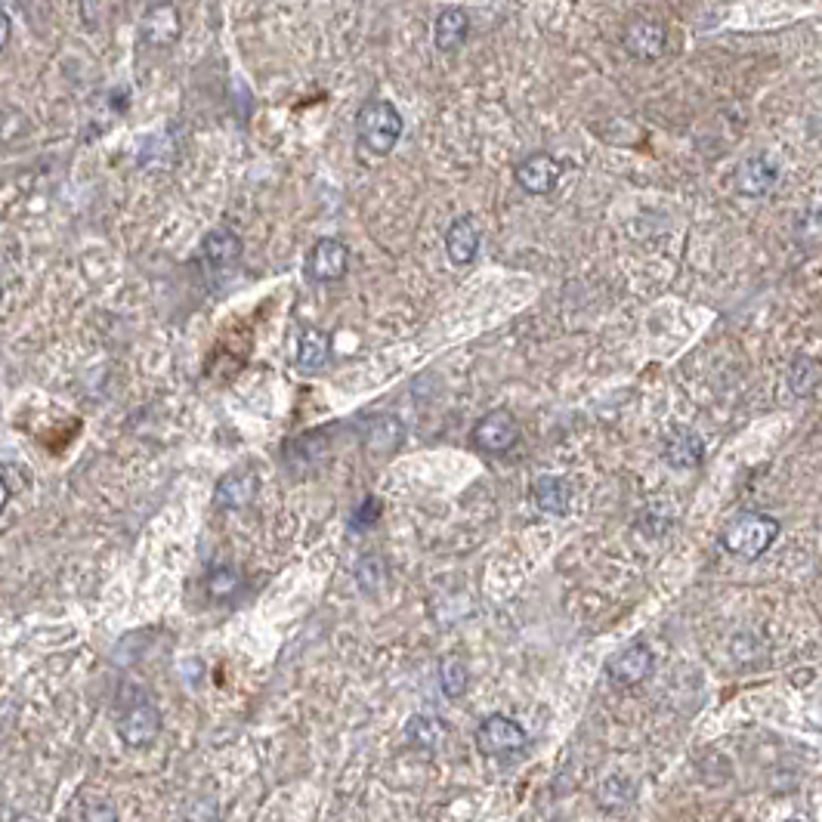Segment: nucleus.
Segmentation results:
<instances>
[{"label":"nucleus","mask_w":822,"mask_h":822,"mask_svg":"<svg viewBox=\"0 0 822 822\" xmlns=\"http://www.w3.org/2000/svg\"><path fill=\"white\" fill-rule=\"evenodd\" d=\"M403 111L386 99H368L356 115V143L368 155L384 158L403 140Z\"/></svg>","instance_id":"f257e3e1"},{"label":"nucleus","mask_w":822,"mask_h":822,"mask_svg":"<svg viewBox=\"0 0 822 822\" xmlns=\"http://www.w3.org/2000/svg\"><path fill=\"white\" fill-rule=\"evenodd\" d=\"M779 538V520L767 513H739L724 526L720 545L739 560H758Z\"/></svg>","instance_id":"f03ea898"},{"label":"nucleus","mask_w":822,"mask_h":822,"mask_svg":"<svg viewBox=\"0 0 822 822\" xmlns=\"http://www.w3.org/2000/svg\"><path fill=\"white\" fill-rule=\"evenodd\" d=\"M162 732V714L155 708V702L143 695L140 690H128L124 699V712L118 714V736L130 749H143L148 742H155Z\"/></svg>","instance_id":"7ed1b4c3"},{"label":"nucleus","mask_w":822,"mask_h":822,"mask_svg":"<svg viewBox=\"0 0 822 822\" xmlns=\"http://www.w3.org/2000/svg\"><path fill=\"white\" fill-rule=\"evenodd\" d=\"M529 746V732L508 714H492L476 727V749L486 758H513Z\"/></svg>","instance_id":"20e7f679"},{"label":"nucleus","mask_w":822,"mask_h":822,"mask_svg":"<svg viewBox=\"0 0 822 822\" xmlns=\"http://www.w3.org/2000/svg\"><path fill=\"white\" fill-rule=\"evenodd\" d=\"M470 439H474L476 449L486 452V455H504V452H511L513 445H516V439H520V424H516V418H513L508 408H495V412L476 420L474 430H470Z\"/></svg>","instance_id":"39448f33"},{"label":"nucleus","mask_w":822,"mask_h":822,"mask_svg":"<svg viewBox=\"0 0 822 822\" xmlns=\"http://www.w3.org/2000/svg\"><path fill=\"white\" fill-rule=\"evenodd\" d=\"M349 270V251L341 238H319L307 254V278L329 285V282H341Z\"/></svg>","instance_id":"423d86ee"},{"label":"nucleus","mask_w":822,"mask_h":822,"mask_svg":"<svg viewBox=\"0 0 822 822\" xmlns=\"http://www.w3.org/2000/svg\"><path fill=\"white\" fill-rule=\"evenodd\" d=\"M621 44H624L628 56L653 62V59H662L668 50V32L658 19H631L621 32Z\"/></svg>","instance_id":"0eeeda50"},{"label":"nucleus","mask_w":822,"mask_h":822,"mask_svg":"<svg viewBox=\"0 0 822 822\" xmlns=\"http://www.w3.org/2000/svg\"><path fill=\"white\" fill-rule=\"evenodd\" d=\"M653 665H656L653 650L646 643H631V646H624L621 653H616L606 662V677L616 687H634V683L653 675Z\"/></svg>","instance_id":"6e6552de"},{"label":"nucleus","mask_w":822,"mask_h":822,"mask_svg":"<svg viewBox=\"0 0 822 822\" xmlns=\"http://www.w3.org/2000/svg\"><path fill=\"white\" fill-rule=\"evenodd\" d=\"M516 183L523 192H529V195H548L557 189L560 183V177H563V165L548 155V152H535L529 158H523L520 165H516Z\"/></svg>","instance_id":"1a4fd4ad"},{"label":"nucleus","mask_w":822,"mask_h":822,"mask_svg":"<svg viewBox=\"0 0 822 822\" xmlns=\"http://www.w3.org/2000/svg\"><path fill=\"white\" fill-rule=\"evenodd\" d=\"M143 40L148 47H170L180 40V32H183V19H180V10L170 3V0H162L155 7H148L146 16H143Z\"/></svg>","instance_id":"9d476101"},{"label":"nucleus","mask_w":822,"mask_h":822,"mask_svg":"<svg viewBox=\"0 0 822 822\" xmlns=\"http://www.w3.org/2000/svg\"><path fill=\"white\" fill-rule=\"evenodd\" d=\"M662 457L668 467L675 470H695L702 461H705V442L702 437L690 430V427H675L668 437H665V445H662Z\"/></svg>","instance_id":"9b49d317"},{"label":"nucleus","mask_w":822,"mask_h":822,"mask_svg":"<svg viewBox=\"0 0 822 822\" xmlns=\"http://www.w3.org/2000/svg\"><path fill=\"white\" fill-rule=\"evenodd\" d=\"M779 183V167L767 155H754L746 158L742 165L736 167V192L749 195V199H761L767 195L773 186Z\"/></svg>","instance_id":"f8f14e48"},{"label":"nucleus","mask_w":822,"mask_h":822,"mask_svg":"<svg viewBox=\"0 0 822 822\" xmlns=\"http://www.w3.org/2000/svg\"><path fill=\"white\" fill-rule=\"evenodd\" d=\"M260 492V479L254 470H233L217 483L214 489V501L223 511H245Z\"/></svg>","instance_id":"ddd939ff"},{"label":"nucleus","mask_w":822,"mask_h":822,"mask_svg":"<svg viewBox=\"0 0 822 822\" xmlns=\"http://www.w3.org/2000/svg\"><path fill=\"white\" fill-rule=\"evenodd\" d=\"M238 257H241V238H238L233 229L219 226V229H211V233L204 236L202 263L211 273H226V270H233L238 263Z\"/></svg>","instance_id":"4468645a"},{"label":"nucleus","mask_w":822,"mask_h":822,"mask_svg":"<svg viewBox=\"0 0 822 822\" xmlns=\"http://www.w3.org/2000/svg\"><path fill=\"white\" fill-rule=\"evenodd\" d=\"M479 226H476L474 217H457L452 219V226L445 229V254L455 266H467L474 263L476 254H479Z\"/></svg>","instance_id":"2eb2a0df"},{"label":"nucleus","mask_w":822,"mask_h":822,"mask_svg":"<svg viewBox=\"0 0 822 822\" xmlns=\"http://www.w3.org/2000/svg\"><path fill=\"white\" fill-rule=\"evenodd\" d=\"M470 35V19L464 10L457 7H449L442 10L433 22V44H437L439 53H455L464 47V40Z\"/></svg>","instance_id":"dca6fc26"},{"label":"nucleus","mask_w":822,"mask_h":822,"mask_svg":"<svg viewBox=\"0 0 822 822\" xmlns=\"http://www.w3.org/2000/svg\"><path fill=\"white\" fill-rule=\"evenodd\" d=\"M532 504L538 511L553 513V516H567L569 504H572V489L560 476H538L532 483Z\"/></svg>","instance_id":"f3484780"},{"label":"nucleus","mask_w":822,"mask_h":822,"mask_svg":"<svg viewBox=\"0 0 822 822\" xmlns=\"http://www.w3.org/2000/svg\"><path fill=\"white\" fill-rule=\"evenodd\" d=\"M329 356H331V337L325 334V331H315V329L300 331L294 366L300 368L303 374H315V371H322V368L329 366Z\"/></svg>","instance_id":"a211bd4d"},{"label":"nucleus","mask_w":822,"mask_h":822,"mask_svg":"<svg viewBox=\"0 0 822 822\" xmlns=\"http://www.w3.org/2000/svg\"><path fill=\"white\" fill-rule=\"evenodd\" d=\"M368 437L366 445L371 452H378V455H386V452H393V449H400V442L405 437V427L403 420L390 418V415H374V418H368Z\"/></svg>","instance_id":"6ab92c4d"},{"label":"nucleus","mask_w":822,"mask_h":822,"mask_svg":"<svg viewBox=\"0 0 822 822\" xmlns=\"http://www.w3.org/2000/svg\"><path fill=\"white\" fill-rule=\"evenodd\" d=\"M445 732H449V724L433 717V714H415V717H408V724H405V739H408L412 746L427 751L437 749L439 742L445 739Z\"/></svg>","instance_id":"aec40b11"},{"label":"nucleus","mask_w":822,"mask_h":822,"mask_svg":"<svg viewBox=\"0 0 822 822\" xmlns=\"http://www.w3.org/2000/svg\"><path fill=\"white\" fill-rule=\"evenodd\" d=\"M439 683H442V693L457 695L467 693V687H470V671H467V665L461 662V658H445L442 662V668H439Z\"/></svg>","instance_id":"412c9836"},{"label":"nucleus","mask_w":822,"mask_h":822,"mask_svg":"<svg viewBox=\"0 0 822 822\" xmlns=\"http://www.w3.org/2000/svg\"><path fill=\"white\" fill-rule=\"evenodd\" d=\"M817 384H820V366H817L810 356H798L791 371H788V386H791L798 396H807V393L817 390Z\"/></svg>","instance_id":"4be33fe9"},{"label":"nucleus","mask_w":822,"mask_h":822,"mask_svg":"<svg viewBox=\"0 0 822 822\" xmlns=\"http://www.w3.org/2000/svg\"><path fill=\"white\" fill-rule=\"evenodd\" d=\"M3 504H10V498L22 489H28L32 483V470L25 464H16V461H3Z\"/></svg>","instance_id":"5701e85b"},{"label":"nucleus","mask_w":822,"mask_h":822,"mask_svg":"<svg viewBox=\"0 0 822 822\" xmlns=\"http://www.w3.org/2000/svg\"><path fill=\"white\" fill-rule=\"evenodd\" d=\"M238 585H241V579H238L236 569L229 567H219L207 575V594H211V597H219V600H223V597H233L238 591Z\"/></svg>","instance_id":"b1692460"},{"label":"nucleus","mask_w":822,"mask_h":822,"mask_svg":"<svg viewBox=\"0 0 822 822\" xmlns=\"http://www.w3.org/2000/svg\"><path fill=\"white\" fill-rule=\"evenodd\" d=\"M378 520H381V501H378V498H366V501H359L356 511L349 513V529L366 532L371 529Z\"/></svg>","instance_id":"393cba45"},{"label":"nucleus","mask_w":822,"mask_h":822,"mask_svg":"<svg viewBox=\"0 0 822 822\" xmlns=\"http://www.w3.org/2000/svg\"><path fill=\"white\" fill-rule=\"evenodd\" d=\"M0 40H3V47L10 44V13H3V37Z\"/></svg>","instance_id":"a878e982"}]
</instances>
